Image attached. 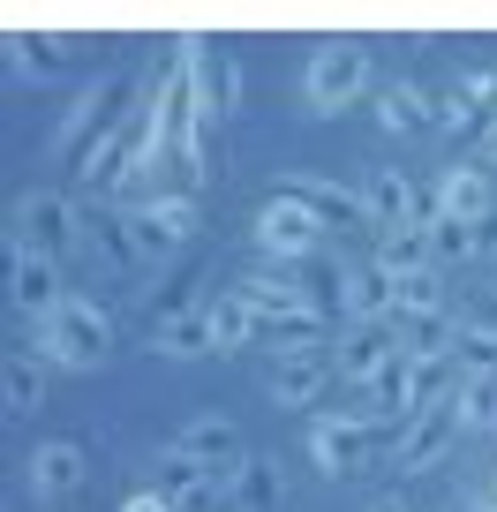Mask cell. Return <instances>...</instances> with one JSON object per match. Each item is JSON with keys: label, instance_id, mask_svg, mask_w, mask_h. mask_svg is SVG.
<instances>
[{"label": "cell", "instance_id": "f35d334b", "mask_svg": "<svg viewBox=\"0 0 497 512\" xmlns=\"http://www.w3.org/2000/svg\"><path fill=\"white\" fill-rule=\"evenodd\" d=\"M377 512H400V505H377Z\"/></svg>", "mask_w": 497, "mask_h": 512}, {"label": "cell", "instance_id": "44dd1931", "mask_svg": "<svg viewBox=\"0 0 497 512\" xmlns=\"http://www.w3.org/2000/svg\"><path fill=\"white\" fill-rule=\"evenodd\" d=\"M0 400H8V415H38V407H46V362H38L31 347H8V362H0Z\"/></svg>", "mask_w": 497, "mask_h": 512}, {"label": "cell", "instance_id": "6da1fadb", "mask_svg": "<svg viewBox=\"0 0 497 512\" xmlns=\"http://www.w3.org/2000/svg\"><path fill=\"white\" fill-rule=\"evenodd\" d=\"M129 113H136V83L129 76H98L91 91L68 106V121H61V136H53V151H61V166L68 174H83V166L98 159V151L129 128Z\"/></svg>", "mask_w": 497, "mask_h": 512}, {"label": "cell", "instance_id": "d6a6232c", "mask_svg": "<svg viewBox=\"0 0 497 512\" xmlns=\"http://www.w3.org/2000/svg\"><path fill=\"white\" fill-rule=\"evenodd\" d=\"M452 362H460V377H497V339H482V332H467V324H460Z\"/></svg>", "mask_w": 497, "mask_h": 512}, {"label": "cell", "instance_id": "8d00e7d4", "mask_svg": "<svg viewBox=\"0 0 497 512\" xmlns=\"http://www.w3.org/2000/svg\"><path fill=\"white\" fill-rule=\"evenodd\" d=\"M219 512H241V505H234V497H219Z\"/></svg>", "mask_w": 497, "mask_h": 512}, {"label": "cell", "instance_id": "83f0119b", "mask_svg": "<svg viewBox=\"0 0 497 512\" xmlns=\"http://www.w3.org/2000/svg\"><path fill=\"white\" fill-rule=\"evenodd\" d=\"M91 249L106 256L113 272H136V264H144V249H136V234H129V211H98L91 219Z\"/></svg>", "mask_w": 497, "mask_h": 512}, {"label": "cell", "instance_id": "8992f818", "mask_svg": "<svg viewBox=\"0 0 497 512\" xmlns=\"http://www.w3.org/2000/svg\"><path fill=\"white\" fill-rule=\"evenodd\" d=\"M460 407H422V415H407L400 445H392V467L400 475H430V467H445V452L460 445Z\"/></svg>", "mask_w": 497, "mask_h": 512}, {"label": "cell", "instance_id": "603a6c76", "mask_svg": "<svg viewBox=\"0 0 497 512\" xmlns=\"http://www.w3.org/2000/svg\"><path fill=\"white\" fill-rule=\"evenodd\" d=\"M151 354H174V362L219 354V339H211V317H204V309H189V317H166V324H151Z\"/></svg>", "mask_w": 497, "mask_h": 512}, {"label": "cell", "instance_id": "e575fe53", "mask_svg": "<svg viewBox=\"0 0 497 512\" xmlns=\"http://www.w3.org/2000/svg\"><path fill=\"white\" fill-rule=\"evenodd\" d=\"M121 512H174V505H166L159 490H136V497H129V505H121Z\"/></svg>", "mask_w": 497, "mask_h": 512}, {"label": "cell", "instance_id": "52a82bcc", "mask_svg": "<svg viewBox=\"0 0 497 512\" xmlns=\"http://www.w3.org/2000/svg\"><path fill=\"white\" fill-rule=\"evenodd\" d=\"M437 121L452 128V144H497V68L452 83L445 106H437Z\"/></svg>", "mask_w": 497, "mask_h": 512}, {"label": "cell", "instance_id": "836d02e7", "mask_svg": "<svg viewBox=\"0 0 497 512\" xmlns=\"http://www.w3.org/2000/svg\"><path fill=\"white\" fill-rule=\"evenodd\" d=\"M460 324H467V332H482V339H497V294H475Z\"/></svg>", "mask_w": 497, "mask_h": 512}, {"label": "cell", "instance_id": "5b68a950", "mask_svg": "<svg viewBox=\"0 0 497 512\" xmlns=\"http://www.w3.org/2000/svg\"><path fill=\"white\" fill-rule=\"evenodd\" d=\"M83 226H91V219H83L61 189H23L16 196V234H8V249H38V256H53V264H68V256L91 241Z\"/></svg>", "mask_w": 497, "mask_h": 512}, {"label": "cell", "instance_id": "7c38bea8", "mask_svg": "<svg viewBox=\"0 0 497 512\" xmlns=\"http://www.w3.org/2000/svg\"><path fill=\"white\" fill-rule=\"evenodd\" d=\"M8 302L23 309V317H53V309L68 302V287H61V264L53 256H38V249H8Z\"/></svg>", "mask_w": 497, "mask_h": 512}, {"label": "cell", "instance_id": "e0dca14e", "mask_svg": "<svg viewBox=\"0 0 497 512\" xmlns=\"http://www.w3.org/2000/svg\"><path fill=\"white\" fill-rule=\"evenodd\" d=\"M339 309L362 324H385L392 309H400V279L385 272V264H354V272H339Z\"/></svg>", "mask_w": 497, "mask_h": 512}, {"label": "cell", "instance_id": "ac0fdd59", "mask_svg": "<svg viewBox=\"0 0 497 512\" xmlns=\"http://www.w3.org/2000/svg\"><path fill=\"white\" fill-rule=\"evenodd\" d=\"M400 332H392V317L385 324H354V332H347V347H339V377H354V384H369V377H377V369H392V362H400Z\"/></svg>", "mask_w": 497, "mask_h": 512}, {"label": "cell", "instance_id": "30bf717a", "mask_svg": "<svg viewBox=\"0 0 497 512\" xmlns=\"http://www.w3.org/2000/svg\"><path fill=\"white\" fill-rule=\"evenodd\" d=\"M189 68H196V98H204V121H234L241 113V61L211 38H189Z\"/></svg>", "mask_w": 497, "mask_h": 512}, {"label": "cell", "instance_id": "9a60e30c", "mask_svg": "<svg viewBox=\"0 0 497 512\" xmlns=\"http://www.w3.org/2000/svg\"><path fill=\"white\" fill-rule=\"evenodd\" d=\"M362 196H369V226H377V234H400V226H422V219H430V204L415 196V181H407L400 166H377Z\"/></svg>", "mask_w": 497, "mask_h": 512}, {"label": "cell", "instance_id": "7a4b0ae2", "mask_svg": "<svg viewBox=\"0 0 497 512\" xmlns=\"http://www.w3.org/2000/svg\"><path fill=\"white\" fill-rule=\"evenodd\" d=\"M106 347H113V317L98 302H83V294H68L53 317L31 324V354H38V362H53V369H98V362H106Z\"/></svg>", "mask_w": 497, "mask_h": 512}, {"label": "cell", "instance_id": "f1b7e54d", "mask_svg": "<svg viewBox=\"0 0 497 512\" xmlns=\"http://www.w3.org/2000/svg\"><path fill=\"white\" fill-rule=\"evenodd\" d=\"M257 339L272 354H309L324 339V317H317V309H302V317H257Z\"/></svg>", "mask_w": 497, "mask_h": 512}, {"label": "cell", "instance_id": "484cf974", "mask_svg": "<svg viewBox=\"0 0 497 512\" xmlns=\"http://www.w3.org/2000/svg\"><path fill=\"white\" fill-rule=\"evenodd\" d=\"M204 317H211V339H219V354H241L249 339H257V309L241 302V294H211Z\"/></svg>", "mask_w": 497, "mask_h": 512}, {"label": "cell", "instance_id": "277c9868", "mask_svg": "<svg viewBox=\"0 0 497 512\" xmlns=\"http://www.w3.org/2000/svg\"><path fill=\"white\" fill-rule=\"evenodd\" d=\"M369 76H377V61H369L362 38H339V46H317L302 68V106L317 113V121H332L339 106H354V98L369 91Z\"/></svg>", "mask_w": 497, "mask_h": 512}, {"label": "cell", "instance_id": "f546056e", "mask_svg": "<svg viewBox=\"0 0 497 512\" xmlns=\"http://www.w3.org/2000/svg\"><path fill=\"white\" fill-rule=\"evenodd\" d=\"M452 407H460V430H467V437L497 430V377H460Z\"/></svg>", "mask_w": 497, "mask_h": 512}, {"label": "cell", "instance_id": "cb8c5ba5", "mask_svg": "<svg viewBox=\"0 0 497 512\" xmlns=\"http://www.w3.org/2000/svg\"><path fill=\"white\" fill-rule=\"evenodd\" d=\"M174 452H189V460H204V467H219V460H241V430L226 415H196L189 430L174 437Z\"/></svg>", "mask_w": 497, "mask_h": 512}, {"label": "cell", "instance_id": "ab89813d", "mask_svg": "<svg viewBox=\"0 0 497 512\" xmlns=\"http://www.w3.org/2000/svg\"><path fill=\"white\" fill-rule=\"evenodd\" d=\"M490 159H497V144H490Z\"/></svg>", "mask_w": 497, "mask_h": 512}, {"label": "cell", "instance_id": "d590c367", "mask_svg": "<svg viewBox=\"0 0 497 512\" xmlns=\"http://www.w3.org/2000/svg\"><path fill=\"white\" fill-rule=\"evenodd\" d=\"M460 512H497V497H490V490H475V497H467Z\"/></svg>", "mask_w": 497, "mask_h": 512}, {"label": "cell", "instance_id": "ba28073f", "mask_svg": "<svg viewBox=\"0 0 497 512\" xmlns=\"http://www.w3.org/2000/svg\"><path fill=\"white\" fill-rule=\"evenodd\" d=\"M317 241H324V226L309 219L294 196H279V189H272V204L257 211V249H264V256H279V264H309V256H317Z\"/></svg>", "mask_w": 497, "mask_h": 512}, {"label": "cell", "instance_id": "5bb4252c", "mask_svg": "<svg viewBox=\"0 0 497 512\" xmlns=\"http://www.w3.org/2000/svg\"><path fill=\"white\" fill-rule=\"evenodd\" d=\"M83 475H91V460H83V445H68V437H53V445H38L31 460H23V490H31L38 505L83 490Z\"/></svg>", "mask_w": 497, "mask_h": 512}, {"label": "cell", "instance_id": "9c48e42d", "mask_svg": "<svg viewBox=\"0 0 497 512\" xmlns=\"http://www.w3.org/2000/svg\"><path fill=\"white\" fill-rule=\"evenodd\" d=\"M129 234H136V249H144V264L189 249V241H196V196H159V204L129 211Z\"/></svg>", "mask_w": 497, "mask_h": 512}, {"label": "cell", "instance_id": "8fae6325", "mask_svg": "<svg viewBox=\"0 0 497 512\" xmlns=\"http://www.w3.org/2000/svg\"><path fill=\"white\" fill-rule=\"evenodd\" d=\"M279 196H294V204H302L317 226H339V234L369 226V196H362V189H339V181H317V174H287V181H279Z\"/></svg>", "mask_w": 497, "mask_h": 512}, {"label": "cell", "instance_id": "d6986e66", "mask_svg": "<svg viewBox=\"0 0 497 512\" xmlns=\"http://www.w3.org/2000/svg\"><path fill=\"white\" fill-rule=\"evenodd\" d=\"M490 181H482V166H445V181H437V196H430V219H490Z\"/></svg>", "mask_w": 497, "mask_h": 512}, {"label": "cell", "instance_id": "d4e9b609", "mask_svg": "<svg viewBox=\"0 0 497 512\" xmlns=\"http://www.w3.org/2000/svg\"><path fill=\"white\" fill-rule=\"evenodd\" d=\"M377 264L392 279H415V272H437V249H430V226H400V234L377 241Z\"/></svg>", "mask_w": 497, "mask_h": 512}, {"label": "cell", "instance_id": "1f68e13d", "mask_svg": "<svg viewBox=\"0 0 497 512\" xmlns=\"http://www.w3.org/2000/svg\"><path fill=\"white\" fill-rule=\"evenodd\" d=\"M437 309H445V287H437V272L400 279V309H392V317H437Z\"/></svg>", "mask_w": 497, "mask_h": 512}, {"label": "cell", "instance_id": "74e56055", "mask_svg": "<svg viewBox=\"0 0 497 512\" xmlns=\"http://www.w3.org/2000/svg\"><path fill=\"white\" fill-rule=\"evenodd\" d=\"M490 497H497V467H490Z\"/></svg>", "mask_w": 497, "mask_h": 512}, {"label": "cell", "instance_id": "3957f363", "mask_svg": "<svg viewBox=\"0 0 497 512\" xmlns=\"http://www.w3.org/2000/svg\"><path fill=\"white\" fill-rule=\"evenodd\" d=\"M400 430H407V422H377V415H362V407H347V415H317V422H309V460H317L332 482H347V475H362L385 445H400Z\"/></svg>", "mask_w": 497, "mask_h": 512}, {"label": "cell", "instance_id": "4fadbf2b", "mask_svg": "<svg viewBox=\"0 0 497 512\" xmlns=\"http://www.w3.org/2000/svg\"><path fill=\"white\" fill-rule=\"evenodd\" d=\"M332 354L309 347V354H279L272 377H264V392H272V407H317L324 400V384H332Z\"/></svg>", "mask_w": 497, "mask_h": 512}, {"label": "cell", "instance_id": "ffe728a7", "mask_svg": "<svg viewBox=\"0 0 497 512\" xmlns=\"http://www.w3.org/2000/svg\"><path fill=\"white\" fill-rule=\"evenodd\" d=\"M241 512H287V490H279V460L272 452H241L234 460V482H226Z\"/></svg>", "mask_w": 497, "mask_h": 512}, {"label": "cell", "instance_id": "2e32d148", "mask_svg": "<svg viewBox=\"0 0 497 512\" xmlns=\"http://www.w3.org/2000/svg\"><path fill=\"white\" fill-rule=\"evenodd\" d=\"M219 482H234V467H226V475H219V467L189 460V452H159V482H151V490H159L166 505L181 512V505H204V497H226Z\"/></svg>", "mask_w": 497, "mask_h": 512}, {"label": "cell", "instance_id": "7402d4cb", "mask_svg": "<svg viewBox=\"0 0 497 512\" xmlns=\"http://www.w3.org/2000/svg\"><path fill=\"white\" fill-rule=\"evenodd\" d=\"M452 392H460V362L452 354H415V369H407V407H452Z\"/></svg>", "mask_w": 497, "mask_h": 512}, {"label": "cell", "instance_id": "4316f807", "mask_svg": "<svg viewBox=\"0 0 497 512\" xmlns=\"http://www.w3.org/2000/svg\"><path fill=\"white\" fill-rule=\"evenodd\" d=\"M377 121H385L392 136H415V128L437 121V106H430V91H422V83H392L385 106H377Z\"/></svg>", "mask_w": 497, "mask_h": 512}, {"label": "cell", "instance_id": "4dcf8cb0", "mask_svg": "<svg viewBox=\"0 0 497 512\" xmlns=\"http://www.w3.org/2000/svg\"><path fill=\"white\" fill-rule=\"evenodd\" d=\"M61 61H68V38H31V31L8 38V68L16 76H53Z\"/></svg>", "mask_w": 497, "mask_h": 512}]
</instances>
